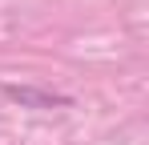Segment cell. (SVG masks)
<instances>
[{"mask_svg": "<svg viewBox=\"0 0 149 145\" xmlns=\"http://www.w3.org/2000/svg\"><path fill=\"white\" fill-rule=\"evenodd\" d=\"M0 93L8 101H16V105H24V109H65L69 105V97L45 93V89H28V85H0Z\"/></svg>", "mask_w": 149, "mask_h": 145, "instance_id": "cell-1", "label": "cell"}]
</instances>
